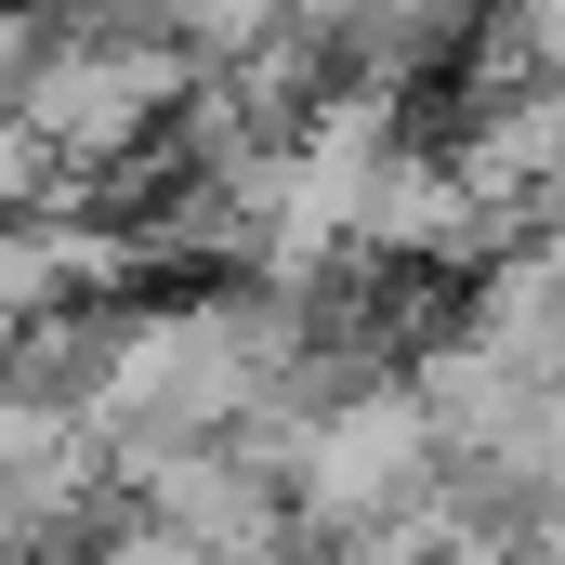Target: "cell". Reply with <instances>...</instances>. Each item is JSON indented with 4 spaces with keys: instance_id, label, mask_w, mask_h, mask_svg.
Listing matches in <instances>:
<instances>
[{
    "instance_id": "obj_2",
    "label": "cell",
    "mask_w": 565,
    "mask_h": 565,
    "mask_svg": "<svg viewBox=\"0 0 565 565\" xmlns=\"http://www.w3.org/2000/svg\"><path fill=\"white\" fill-rule=\"evenodd\" d=\"M145 93H158L145 66H66V79L40 93V119H53V132H132Z\"/></svg>"
},
{
    "instance_id": "obj_1",
    "label": "cell",
    "mask_w": 565,
    "mask_h": 565,
    "mask_svg": "<svg viewBox=\"0 0 565 565\" xmlns=\"http://www.w3.org/2000/svg\"><path fill=\"white\" fill-rule=\"evenodd\" d=\"M408 473H422V408H355L316 434V513H369Z\"/></svg>"
}]
</instances>
